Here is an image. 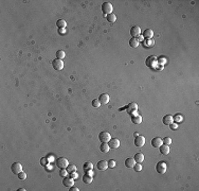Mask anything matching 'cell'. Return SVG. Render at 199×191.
Wrapping results in <instances>:
<instances>
[{"label": "cell", "instance_id": "1", "mask_svg": "<svg viewBox=\"0 0 199 191\" xmlns=\"http://www.w3.org/2000/svg\"><path fill=\"white\" fill-rule=\"evenodd\" d=\"M167 170V164L165 161H159L157 164H156V171L160 174H164Z\"/></svg>", "mask_w": 199, "mask_h": 191}, {"label": "cell", "instance_id": "2", "mask_svg": "<svg viewBox=\"0 0 199 191\" xmlns=\"http://www.w3.org/2000/svg\"><path fill=\"white\" fill-rule=\"evenodd\" d=\"M112 10H113V6L110 2H104L102 4V11L104 13V15H108V14H111L112 13Z\"/></svg>", "mask_w": 199, "mask_h": 191}, {"label": "cell", "instance_id": "3", "mask_svg": "<svg viewBox=\"0 0 199 191\" xmlns=\"http://www.w3.org/2000/svg\"><path fill=\"white\" fill-rule=\"evenodd\" d=\"M68 164H69V161H68V159L65 158V157H59V158H57V160H56V166H57L59 169L67 168Z\"/></svg>", "mask_w": 199, "mask_h": 191}, {"label": "cell", "instance_id": "4", "mask_svg": "<svg viewBox=\"0 0 199 191\" xmlns=\"http://www.w3.org/2000/svg\"><path fill=\"white\" fill-rule=\"evenodd\" d=\"M52 66H53V68L55 69V70H62V69L64 68V62L62 59H59V58H55L53 62H52Z\"/></svg>", "mask_w": 199, "mask_h": 191}, {"label": "cell", "instance_id": "5", "mask_svg": "<svg viewBox=\"0 0 199 191\" xmlns=\"http://www.w3.org/2000/svg\"><path fill=\"white\" fill-rule=\"evenodd\" d=\"M99 139L101 142H108L111 139V136L108 132H101L99 134Z\"/></svg>", "mask_w": 199, "mask_h": 191}, {"label": "cell", "instance_id": "6", "mask_svg": "<svg viewBox=\"0 0 199 191\" xmlns=\"http://www.w3.org/2000/svg\"><path fill=\"white\" fill-rule=\"evenodd\" d=\"M126 108V110H127V112L128 114H130V115H135L136 112H137V109H138V105H137V103H130V104H128V105L125 107Z\"/></svg>", "mask_w": 199, "mask_h": 191}, {"label": "cell", "instance_id": "7", "mask_svg": "<svg viewBox=\"0 0 199 191\" xmlns=\"http://www.w3.org/2000/svg\"><path fill=\"white\" fill-rule=\"evenodd\" d=\"M11 171L14 173V174H18L22 171V166L20 162H14L11 167Z\"/></svg>", "mask_w": 199, "mask_h": 191}, {"label": "cell", "instance_id": "8", "mask_svg": "<svg viewBox=\"0 0 199 191\" xmlns=\"http://www.w3.org/2000/svg\"><path fill=\"white\" fill-rule=\"evenodd\" d=\"M145 144V137L144 136H137L135 138V145L138 147H142Z\"/></svg>", "mask_w": 199, "mask_h": 191}, {"label": "cell", "instance_id": "9", "mask_svg": "<svg viewBox=\"0 0 199 191\" xmlns=\"http://www.w3.org/2000/svg\"><path fill=\"white\" fill-rule=\"evenodd\" d=\"M108 144L110 146V149H118L120 146V140L117 139V138H111L108 141Z\"/></svg>", "mask_w": 199, "mask_h": 191}, {"label": "cell", "instance_id": "10", "mask_svg": "<svg viewBox=\"0 0 199 191\" xmlns=\"http://www.w3.org/2000/svg\"><path fill=\"white\" fill-rule=\"evenodd\" d=\"M141 34V28L140 27H138V25H134V27L130 29V35L132 37H137V36H139Z\"/></svg>", "mask_w": 199, "mask_h": 191}, {"label": "cell", "instance_id": "11", "mask_svg": "<svg viewBox=\"0 0 199 191\" xmlns=\"http://www.w3.org/2000/svg\"><path fill=\"white\" fill-rule=\"evenodd\" d=\"M97 168L100 171H105V170H107V168H108V161H106V160H100L98 162V164H97Z\"/></svg>", "mask_w": 199, "mask_h": 191}, {"label": "cell", "instance_id": "12", "mask_svg": "<svg viewBox=\"0 0 199 191\" xmlns=\"http://www.w3.org/2000/svg\"><path fill=\"white\" fill-rule=\"evenodd\" d=\"M74 179L72 178V177H64V180H63V184H64V186H66V187H72L73 185H74Z\"/></svg>", "mask_w": 199, "mask_h": 191}, {"label": "cell", "instance_id": "13", "mask_svg": "<svg viewBox=\"0 0 199 191\" xmlns=\"http://www.w3.org/2000/svg\"><path fill=\"white\" fill-rule=\"evenodd\" d=\"M99 101L101 104H103V105H105V104H108L109 102V94L107 93H103L100 96V98H99Z\"/></svg>", "mask_w": 199, "mask_h": 191}, {"label": "cell", "instance_id": "14", "mask_svg": "<svg viewBox=\"0 0 199 191\" xmlns=\"http://www.w3.org/2000/svg\"><path fill=\"white\" fill-rule=\"evenodd\" d=\"M154 36V31L151 29H146L143 32V38L145 39H151Z\"/></svg>", "mask_w": 199, "mask_h": 191}, {"label": "cell", "instance_id": "15", "mask_svg": "<svg viewBox=\"0 0 199 191\" xmlns=\"http://www.w3.org/2000/svg\"><path fill=\"white\" fill-rule=\"evenodd\" d=\"M163 142H162V139L160 137H155L153 138V140H151V145L154 147H159L160 145H162Z\"/></svg>", "mask_w": 199, "mask_h": 191}, {"label": "cell", "instance_id": "16", "mask_svg": "<svg viewBox=\"0 0 199 191\" xmlns=\"http://www.w3.org/2000/svg\"><path fill=\"white\" fill-rule=\"evenodd\" d=\"M162 121H163V124H164V125H169V124H172L173 122H174V120H173V116H172V115H165V116L163 117Z\"/></svg>", "mask_w": 199, "mask_h": 191}, {"label": "cell", "instance_id": "17", "mask_svg": "<svg viewBox=\"0 0 199 191\" xmlns=\"http://www.w3.org/2000/svg\"><path fill=\"white\" fill-rule=\"evenodd\" d=\"M159 151L162 155H167L169 153V145H166V144H162L159 146Z\"/></svg>", "mask_w": 199, "mask_h": 191}, {"label": "cell", "instance_id": "18", "mask_svg": "<svg viewBox=\"0 0 199 191\" xmlns=\"http://www.w3.org/2000/svg\"><path fill=\"white\" fill-rule=\"evenodd\" d=\"M100 150H101V152H103V153H108L109 150H110V146H109L108 142H102V143L100 144Z\"/></svg>", "mask_w": 199, "mask_h": 191}, {"label": "cell", "instance_id": "19", "mask_svg": "<svg viewBox=\"0 0 199 191\" xmlns=\"http://www.w3.org/2000/svg\"><path fill=\"white\" fill-rule=\"evenodd\" d=\"M136 164V160L131 157H129V158H126L125 159V166L127 168H134V166Z\"/></svg>", "mask_w": 199, "mask_h": 191}, {"label": "cell", "instance_id": "20", "mask_svg": "<svg viewBox=\"0 0 199 191\" xmlns=\"http://www.w3.org/2000/svg\"><path fill=\"white\" fill-rule=\"evenodd\" d=\"M92 180H93L92 175H89V174H87V173L83 175V183H85V184H91Z\"/></svg>", "mask_w": 199, "mask_h": 191}, {"label": "cell", "instance_id": "21", "mask_svg": "<svg viewBox=\"0 0 199 191\" xmlns=\"http://www.w3.org/2000/svg\"><path fill=\"white\" fill-rule=\"evenodd\" d=\"M134 159H135L136 162H138V163H142L143 160H144V155H143V153H137V154L135 155Z\"/></svg>", "mask_w": 199, "mask_h": 191}, {"label": "cell", "instance_id": "22", "mask_svg": "<svg viewBox=\"0 0 199 191\" xmlns=\"http://www.w3.org/2000/svg\"><path fill=\"white\" fill-rule=\"evenodd\" d=\"M131 121H132L135 124H140V123L142 122V117H141L140 115L135 114V115H132V117H131Z\"/></svg>", "mask_w": 199, "mask_h": 191}, {"label": "cell", "instance_id": "23", "mask_svg": "<svg viewBox=\"0 0 199 191\" xmlns=\"http://www.w3.org/2000/svg\"><path fill=\"white\" fill-rule=\"evenodd\" d=\"M156 60H157V58H156L155 56H149V57H147V59H146V65H147L148 67H154V64H155Z\"/></svg>", "mask_w": 199, "mask_h": 191}, {"label": "cell", "instance_id": "24", "mask_svg": "<svg viewBox=\"0 0 199 191\" xmlns=\"http://www.w3.org/2000/svg\"><path fill=\"white\" fill-rule=\"evenodd\" d=\"M92 169H93V164H92V162L87 161V162H85V163H84V166H83V170H84L85 172H87V171H89V170H92Z\"/></svg>", "mask_w": 199, "mask_h": 191}, {"label": "cell", "instance_id": "25", "mask_svg": "<svg viewBox=\"0 0 199 191\" xmlns=\"http://www.w3.org/2000/svg\"><path fill=\"white\" fill-rule=\"evenodd\" d=\"M56 25H57V28H59V29H65L67 27V22L64 19H59V20L56 21Z\"/></svg>", "mask_w": 199, "mask_h": 191}, {"label": "cell", "instance_id": "26", "mask_svg": "<svg viewBox=\"0 0 199 191\" xmlns=\"http://www.w3.org/2000/svg\"><path fill=\"white\" fill-rule=\"evenodd\" d=\"M173 120H174V122H176V123H180L183 121V116L181 114H177L173 117Z\"/></svg>", "mask_w": 199, "mask_h": 191}, {"label": "cell", "instance_id": "27", "mask_svg": "<svg viewBox=\"0 0 199 191\" xmlns=\"http://www.w3.org/2000/svg\"><path fill=\"white\" fill-rule=\"evenodd\" d=\"M129 46H130L131 48H137L138 46H139V41H138L137 38L132 37L130 40H129Z\"/></svg>", "mask_w": 199, "mask_h": 191}, {"label": "cell", "instance_id": "28", "mask_svg": "<svg viewBox=\"0 0 199 191\" xmlns=\"http://www.w3.org/2000/svg\"><path fill=\"white\" fill-rule=\"evenodd\" d=\"M106 18H107V20H108L109 22H115V21L117 20V16H116V14L111 13V14L106 15Z\"/></svg>", "mask_w": 199, "mask_h": 191}, {"label": "cell", "instance_id": "29", "mask_svg": "<svg viewBox=\"0 0 199 191\" xmlns=\"http://www.w3.org/2000/svg\"><path fill=\"white\" fill-rule=\"evenodd\" d=\"M65 56H66V53H65V51H63V50H58V51H57V53H56V58L63 59V58H64Z\"/></svg>", "mask_w": 199, "mask_h": 191}, {"label": "cell", "instance_id": "30", "mask_svg": "<svg viewBox=\"0 0 199 191\" xmlns=\"http://www.w3.org/2000/svg\"><path fill=\"white\" fill-rule=\"evenodd\" d=\"M66 169H67V171H68L69 173L75 172V171H76V166H75V164H68V167H67Z\"/></svg>", "mask_w": 199, "mask_h": 191}, {"label": "cell", "instance_id": "31", "mask_svg": "<svg viewBox=\"0 0 199 191\" xmlns=\"http://www.w3.org/2000/svg\"><path fill=\"white\" fill-rule=\"evenodd\" d=\"M68 171H67V169L66 168H63V169H60V171H59V175L62 176V177H66L67 175H68Z\"/></svg>", "mask_w": 199, "mask_h": 191}, {"label": "cell", "instance_id": "32", "mask_svg": "<svg viewBox=\"0 0 199 191\" xmlns=\"http://www.w3.org/2000/svg\"><path fill=\"white\" fill-rule=\"evenodd\" d=\"M18 178L20 179V180H24L25 178H27V174H25V172H23V171H21L20 173H18Z\"/></svg>", "mask_w": 199, "mask_h": 191}, {"label": "cell", "instance_id": "33", "mask_svg": "<svg viewBox=\"0 0 199 191\" xmlns=\"http://www.w3.org/2000/svg\"><path fill=\"white\" fill-rule=\"evenodd\" d=\"M134 170H135L136 172H140V171L142 170V164H141V163L136 162V164L134 166Z\"/></svg>", "mask_w": 199, "mask_h": 191}, {"label": "cell", "instance_id": "34", "mask_svg": "<svg viewBox=\"0 0 199 191\" xmlns=\"http://www.w3.org/2000/svg\"><path fill=\"white\" fill-rule=\"evenodd\" d=\"M162 142H163V144L169 145L172 143V139H170L169 137H165V138H163V139H162Z\"/></svg>", "mask_w": 199, "mask_h": 191}, {"label": "cell", "instance_id": "35", "mask_svg": "<svg viewBox=\"0 0 199 191\" xmlns=\"http://www.w3.org/2000/svg\"><path fill=\"white\" fill-rule=\"evenodd\" d=\"M100 105H101V103H100L99 99H94V100H92V106H93V107L98 108V107H100Z\"/></svg>", "mask_w": 199, "mask_h": 191}, {"label": "cell", "instance_id": "36", "mask_svg": "<svg viewBox=\"0 0 199 191\" xmlns=\"http://www.w3.org/2000/svg\"><path fill=\"white\" fill-rule=\"evenodd\" d=\"M40 163H41V166L46 167L47 164L49 163V162H48V158H47V157H42V158H40Z\"/></svg>", "mask_w": 199, "mask_h": 191}, {"label": "cell", "instance_id": "37", "mask_svg": "<svg viewBox=\"0 0 199 191\" xmlns=\"http://www.w3.org/2000/svg\"><path fill=\"white\" fill-rule=\"evenodd\" d=\"M116 164H117V162H116L113 159L108 160V168H115V167H116Z\"/></svg>", "mask_w": 199, "mask_h": 191}, {"label": "cell", "instance_id": "38", "mask_svg": "<svg viewBox=\"0 0 199 191\" xmlns=\"http://www.w3.org/2000/svg\"><path fill=\"white\" fill-rule=\"evenodd\" d=\"M168 126L170 127V129H173V131H175V129H177V128H178V123L173 122V123H172V124H169Z\"/></svg>", "mask_w": 199, "mask_h": 191}, {"label": "cell", "instance_id": "39", "mask_svg": "<svg viewBox=\"0 0 199 191\" xmlns=\"http://www.w3.org/2000/svg\"><path fill=\"white\" fill-rule=\"evenodd\" d=\"M146 46H147V47H151V46H154V41H153V40H150V39H147V41H146Z\"/></svg>", "mask_w": 199, "mask_h": 191}, {"label": "cell", "instance_id": "40", "mask_svg": "<svg viewBox=\"0 0 199 191\" xmlns=\"http://www.w3.org/2000/svg\"><path fill=\"white\" fill-rule=\"evenodd\" d=\"M70 175H71V177H72L73 179H74V178H76V177H77V174H76V171H75V172H71V173H70Z\"/></svg>", "mask_w": 199, "mask_h": 191}, {"label": "cell", "instance_id": "41", "mask_svg": "<svg viewBox=\"0 0 199 191\" xmlns=\"http://www.w3.org/2000/svg\"><path fill=\"white\" fill-rule=\"evenodd\" d=\"M70 188H71V189H69V191H80V189L77 188V187H73V186H72V187H70Z\"/></svg>", "mask_w": 199, "mask_h": 191}, {"label": "cell", "instance_id": "42", "mask_svg": "<svg viewBox=\"0 0 199 191\" xmlns=\"http://www.w3.org/2000/svg\"><path fill=\"white\" fill-rule=\"evenodd\" d=\"M46 169H47L48 171H53V167H52V166H50V163H49V166H48V164L46 166Z\"/></svg>", "mask_w": 199, "mask_h": 191}, {"label": "cell", "instance_id": "43", "mask_svg": "<svg viewBox=\"0 0 199 191\" xmlns=\"http://www.w3.org/2000/svg\"><path fill=\"white\" fill-rule=\"evenodd\" d=\"M86 173H87V174H89V175H93V171L92 170H89V171H87Z\"/></svg>", "mask_w": 199, "mask_h": 191}, {"label": "cell", "instance_id": "44", "mask_svg": "<svg viewBox=\"0 0 199 191\" xmlns=\"http://www.w3.org/2000/svg\"><path fill=\"white\" fill-rule=\"evenodd\" d=\"M139 36H140V35H139ZM143 40H144V38H143V36H140L139 38H138V41H139V42H140V41H143Z\"/></svg>", "mask_w": 199, "mask_h": 191}, {"label": "cell", "instance_id": "45", "mask_svg": "<svg viewBox=\"0 0 199 191\" xmlns=\"http://www.w3.org/2000/svg\"><path fill=\"white\" fill-rule=\"evenodd\" d=\"M47 158H48V160H53L54 158L52 157V156H47Z\"/></svg>", "mask_w": 199, "mask_h": 191}, {"label": "cell", "instance_id": "46", "mask_svg": "<svg viewBox=\"0 0 199 191\" xmlns=\"http://www.w3.org/2000/svg\"><path fill=\"white\" fill-rule=\"evenodd\" d=\"M18 191H25V189H24V188H19Z\"/></svg>", "mask_w": 199, "mask_h": 191}]
</instances>
